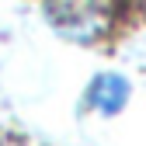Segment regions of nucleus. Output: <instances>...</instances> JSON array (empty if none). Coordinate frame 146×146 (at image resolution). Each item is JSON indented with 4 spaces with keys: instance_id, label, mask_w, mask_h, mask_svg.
<instances>
[{
    "instance_id": "nucleus-2",
    "label": "nucleus",
    "mask_w": 146,
    "mask_h": 146,
    "mask_svg": "<svg viewBox=\"0 0 146 146\" xmlns=\"http://www.w3.org/2000/svg\"><path fill=\"white\" fill-rule=\"evenodd\" d=\"M129 94H132V87H129V80H125V77H118V73H101V77H94V84H90L87 101H90L94 111L115 115V111H122V108H125Z\"/></svg>"
},
{
    "instance_id": "nucleus-1",
    "label": "nucleus",
    "mask_w": 146,
    "mask_h": 146,
    "mask_svg": "<svg viewBox=\"0 0 146 146\" xmlns=\"http://www.w3.org/2000/svg\"><path fill=\"white\" fill-rule=\"evenodd\" d=\"M45 14L56 31H63L73 42L98 38L108 21V0H49Z\"/></svg>"
}]
</instances>
